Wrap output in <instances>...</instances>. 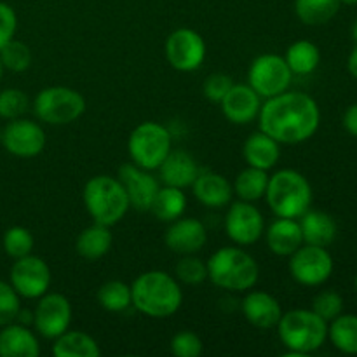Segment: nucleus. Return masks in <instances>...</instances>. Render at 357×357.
Masks as SVG:
<instances>
[{"label": "nucleus", "mask_w": 357, "mask_h": 357, "mask_svg": "<svg viewBox=\"0 0 357 357\" xmlns=\"http://www.w3.org/2000/svg\"><path fill=\"white\" fill-rule=\"evenodd\" d=\"M258 124L260 131L281 145H298L312 138L319 129V105L309 94L284 91L261 103Z\"/></svg>", "instance_id": "1"}, {"label": "nucleus", "mask_w": 357, "mask_h": 357, "mask_svg": "<svg viewBox=\"0 0 357 357\" xmlns=\"http://www.w3.org/2000/svg\"><path fill=\"white\" fill-rule=\"evenodd\" d=\"M183 303V291L174 275L164 271L139 274L131 284V305L143 316L166 319L174 316Z\"/></svg>", "instance_id": "2"}, {"label": "nucleus", "mask_w": 357, "mask_h": 357, "mask_svg": "<svg viewBox=\"0 0 357 357\" xmlns=\"http://www.w3.org/2000/svg\"><path fill=\"white\" fill-rule=\"evenodd\" d=\"M208 279L227 291H250L260 279L257 260L243 246L220 248L209 257Z\"/></svg>", "instance_id": "3"}, {"label": "nucleus", "mask_w": 357, "mask_h": 357, "mask_svg": "<svg viewBox=\"0 0 357 357\" xmlns=\"http://www.w3.org/2000/svg\"><path fill=\"white\" fill-rule=\"evenodd\" d=\"M82 199L93 222L107 227L117 225L131 208L124 185L117 176L108 174H98L87 180Z\"/></svg>", "instance_id": "4"}, {"label": "nucleus", "mask_w": 357, "mask_h": 357, "mask_svg": "<svg viewBox=\"0 0 357 357\" xmlns=\"http://www.w3.org/2000/svg\"><path fill=\"white\" fill-rule=\"evenodd\" d=\"M265 199L275 216L298 220L312 204V187L300 171L279 169L268 178Z\"/></svg>", "instance_id": "5"}, {"label": "nucleus", "mask_w": 357, "mask_h": 357, "mask_svg": "<svg viewBox=\"0 0 357 357\" xmlns=\"http://www.w3.org/2000/svg\"><path fill=\"white\" fill-rule=\"evenodd\" d=\"M279 338L288 349L286 356H307L323 347L328 338V323L312 309L282 312L278 323Z\"/></svg>", "instance_id": "6"}, {"label": "nucleus", "mask_w": 357, "mask_h": 357, "mask_svg": "<svg viewBox=\"0 0 357 357\" xmlns=\"http://www.w3.org/2000/svg\"><path fill=\"white\" fill-rule=\"evenodd\" d=\"M171 150H173V138L169 129L159 122H142L129 135L128 152L131 162L143 169H159Z\"/></svg>", "instance_id": "7"}, {"label": "nucleus", "mask_w": 357, "mask_h": 357, "mask_svg": "<svg viewBox=\"0 0 357 357\" xmlns=\"http://www.w3.org/2000/svg\"><path fill=\"white\" fill-rule=\"evenodd\" d=\"M86 112V100L79 91L66 86L42 89L33 100V114L44 124L66 126Z\"/></svg>", "instance_id": "8"}, {"label": "nucleus", "mask_w": 357, "mask_h": 357, "mask_svg": "<svg viewBox=\"0 0 357 357\" xmlns=\"http://www.w3.org/2000/svg\"><path fill=\"white\" fill-rule=\"evenodd\" d=\"M293 73L282 56L261 54L253 59L248 72V84L260 94L261 100H268L289 89Z\"/></svg>", "instance_id": "9"}, {"label": "nucleus", "mask_w": 357, "mask_h": 357, "mask_svg": "<svg viewBox=\"0 0 357 357\" xmlns=\"http://www.w3.org/2000/svg\"><path fill=\"white\" fill-rule=\"evenodd\" d=\"M289 274L302 286H321L333 274V258L326 248L303 243L289 257Z\"/></svg>", "instance_id": "10"}, {"label": "nucleus", "mask_w": 357, "mask_h": 357, "mask_svg": "<svg viewBox=\"0 0 357 357\" xmlns=\"http://www.w3.org/2000/svg\"><path fill=\"white\" fill-rule=\"evenodd\" d=\"M9 278L10 286L16 289L17 295L28 300H38L42 295H45L51 288L52 281L47 261L42 260L40 257H33V255H26V257L14 260Z\"/></svg>", "instance_id": "11"}, {"label": "nucleus", "mask_w": 357, "mask_h": 357, "mask_svg": "<svg viewBox=\"0 0 357 357\" xmlns=\"http://www.w3.org/2000/svg\"><path fill=\"white\" fill-rule=\"evenodd\" d=\"M167 63L178 72H195L206 59V42L192 28H178L171 31L166 40Z\"/></svg>", "instance_id": "12"}, {"label": "nucleus", "mask_w": 357, "mask_h": 357, "mask_svg": "<svg viewBox=\"0 0 357 357\" xmlns=\"http://www.w3.org/2000/svg\"><path fill=\"white\" fill-rule=\"evenodd\" d=\"M225 232L237 246H251L265 234L264 215L253 202H230L225 216Z\"/></svg>", "instance_id": "13"}, {"label": "nucleus", "mask_w": 357, "mask_h": 357, "mask_svg": "<svg viewBox=\"0 0 357 357\" xmlns=\"http://www.w3.org/2000/svg\"><path fill=\"white\" fill-rule=\"evenodd\" d=\"M72 303L61 293H45L33 310V328L40 337L56 340L72 323Z\"/></svg>", "instance_id": "14"}, {"label": "nucleus", "mask_w": 357, "mask_h": 357, "mask_svg": "<svg viewBox=\"0 0 357 357\" xmlns=\"http://www.w3.org/2000/svg\"><path fill=\"white\" fill-rule=\"evenodd\" d=\"M2 145L13 155L31 159L45 149V132L38 122L30 119H14L2 129Z\"/></svg>", "instance_id": "15"}, {"label": "nucleus", "mask_w": 357, "mask_h": 357, "mask_svg": "<svg viewBox=\"0 0 357 357\" xmlns=\"http://www.w3.org/2000/svg\"><path fill=\"white\" fill-rule=\"evenodd\" d=\"M117 178L124 185L131 208L138 211H150L153 197L160 188L157 178L149 169H143L132 162L122 164L117 171Z\"/></svg>", "instance_id": "16"}, {"label": "nucleus", "mask_w": 357, "mask_h": 357, "mask_svg": "<svg viewBox=\"0 0 357 357\" xmlns=\"http://www.w3.org/2000/svg\"><path fill=\"white\" fill-rule=\"evenodd\" d=\"M164 243L176 255H195L208 243V230L197 218H178L166 230Z\"/></svg>", "instance_id": "17"}, {"label": "nucleus", "mask_w": 357, "mask_h": 357, "mask_svg": "<svg viewBox=\"0 0 357 357\" xmlns=\"http://www.w3.org/2000/svg\"><path fill=\"white\" fill-rule=\"evenodd\" d=\"M220 105H222V112L227 121L244 126L258 119L261 98L250 84H234Z\"/></svg>", "instance_id": "18"}, {"label": "nucleus", "mask_w": 357, "mask_h": 357, "mask_svg": "<svg viewBox=\"0 0 357 357\" xmlns=\"http://www.w3.org/2000/svg\"><path fill=\"white\" fill-rule=\"evenodd\" d=\"M243 316L258 330H272L282 316V307L275 296L267 291H248L241 302Z\"/></svg>", "instance_id": "19"}, {"label": "nucleus", "mask_w": 357, "mask_h": 357, "mask_svg": "<svg viewBox=\"0 0 357 357\" xmlns=\"http://www.w3.org/2000/svg\"><path fill=\"white\" fill-rule=\"evenodd\" d=\"M192 190L202 206L220 209L232 202L234 185L223 174L215 171H199L197 178L192 183Z\"/></svg>", "instance_id": "20"}, {"label": "nucleus", "mask_w": 357, "mask_h": 357, "mask_svg": "<svg viewBox=\"0 0 357 357\" xmlns=\"http://www.w3.org/2000/svg\"><path fill=\"white\" fill-rule=\"evenodd\" d=\"M199 166L194 157L185 150H171L159 166V176L164 185L178 188L192 187L199 174Z\"/></svg>", "instance_id": "21"}, {"label": "nucleus", "mask_w": 357, "mask_h": 357, "mask_svg": "<svg viewBox=\"0 0 357 357\" xmlns=\"http://www.w3.org/2000/svg\"><path fill=\"white\" fill-rule=\"evenodd\" d=\"M40 354L38 338L28 326L10 323L0 330V357H37Z\"/></svg>", "instance_id": "22"}, {"label": "nucleus", "mask_w": 357, "mask_h": 357, "mask_svg": "<svg viewBox=\"0 0 357 357\" xmlns=\"http://www.w3.org/2000/svg\"><path fill=\"white\" fill-rule=\"evenodd\" d=\"M268 250L278 257H291L303 244V234L296 218H279L265 230Z\"/></svg>", "instance_id": "23"}, {"label": "nucleus", "mask_w": 357, "mask_h": 357, "mask_svg": "<svg viewBox=\"0 0 357 357\" xmlns=\"http://www.w3.org/2000/svg\"><path fill=\"white\" fill-rule=\"evenodd\" d=\"M243 157L248 166L268 171L281 157V143L275 142L264 131L253 132L243 145Z\"/></svg>", "instance_id": "24"}, {"label": "nucleus", "mask_w": 357, "mask_h": 357, "mask_svg": "<svg viewBox=\"0 0 357 357\" xmlns=\"http://www.w3.org/2000/svg\"><path fill=\"white\" fill-rule=\"evenodd\" d=\"M303 234V243L328 248L337 239L338 227L331 215L324 211H305L298 218Z\"/></svg>", "instance_id": "25"}, {"label": "nucleus", "mask_w": 357, "mask_h": 357, "mask_svg": "<svg viewBox=\"0 0 357 357\" xmlns=\"http://www.w3.org/2000/svg\"><path fill=\"white\" fill-rule=\"evenodd\" d=\"M114 237L110 227L94 222L79 234L75 241V251L80 258L87 261L101 260L110 251Z\"/></svg>", "instance_id": "26"}, {"label": "nucleus", "mask_w": 357, "mask_h": 357, "mask_svg": "<svg viewBox=\"0 0 357 357\" xmlns=\"http://www.w3.org/2000/svg\"><path fill=\"white\" fill-rule=\"evenodd\" d=\"M185 209H187V195H185L183 188L164 185V187H160L157 190L150 213L159 222L171 223L174 220L181 218Z\"/></svg>", "instance_id": "27"}, {"label": "nucleus", "mask_w": 357, "mask_h": 357, "mask_svg": "<svg viewBox=\"0 0 357 357\" xmlns=\"http://www.w3.org/2000/svg\"><path fill=\"white\" fill-rule=\"evenodd\" d=\"M52 354L56 357H100L101 349L91 335L66 330L54 340Z\"/></svg>", "instance_id": "28"}, {"label": "nucleus", "mask_w": 357, "mask_h": 357, "mask_svg": "<svg viewBox=\"0 0 357 357\" xmlns=\"http://www.w3.org/2000/svg\"><path fill=\"white\" fill-rule=\"evenodd\" d=\"M282 58L288 63L293 75H310L319 66L321 52L314 42L296 40L286 49V54Z\"/></svg>", "instance_id": "29"}, {"label": "nucleus", "mask_w": 357, "mask_h": 357, "mask_svg": "<svg viewBox=\"0 0 357 357\" xmlns=\"http://www.w3.org/2000/svg\"><path fill=\"white\" fill-rule=\"evenodd\" d=\"M268 174L267 171L258 169V167L248 166L246 169L241 171L234 181V192L241 201L257 202L265 197V192L268 187Z\"/></svg>", "instance_id": "30"}, {"label": "nucleus", "mask_w": 357, "mask_h": 357, "mask_svg": "<svg viewBox=\"0 0 357 357\" xmlns=\"http://www.w3.org/2000/svg\"><path fill=\"white\" fill-rule=\"evenodd\" d=\"M328 338L344 354H357V316L340 314L328 326Z\"/></svg>", "instance_id": "31"}, {"label": "nucleus", "mask_w": 357, "mask_h": 357, "mask_svg": "<svg viewBox=\"0 0 357 357\" xmlns=\"http://www.w3.org/2000/svg\"><path fill=\"white\" fill-rule=\"evenodd\" d=\"M340 6V0H295V13L302 23L317 26L333 20Z\"/></svg>", "instance_id": "32"}, {"label": "nucleus", "mask_w": 357, "mask_h": 357, "mask_svg": "<svg viewBox=\"0 0 357 357\" xmlns=\"http://www.w3.org/2000/svg\"><path fill=\"white\" fill-rule=\"evenodd\" d=\"M96 298L107 312H124L131 307V286L122 281H108L100 286Z\"/></svg>", "instance_id": "33"}, {"label": "nucleus", "mask_w": 357, "mask_h": 357, "mask_svg": "<svg viewBox=\"0 0 357 357\" xmlns=\"http://www.w3.org/2000/svg\"><path fill=\"white\" fill-rule=\"evenodd\" d=\"M2 246L7 257L13 258V260L23 258L26 257V255H31V251H33V234L28 229H24V227H10V229H7L6 234H3Z\"/></svg>", "instance_id": "34"}, {"label": "nucleus", "mask_w": 357, "mask_h": 357, "mask_svg": "<svg viewBox=\"0 0 357 357\" xmlns=\"http://www.w3.org/2000/svg\"><path fill=\"white\" fill-rule=\"evenodd\" d=\"M0 61H2L3 70L21 73L30 68L31 51L24 42L13 38L0 49Z\"/></svg>", "instance_id": "35"}, {"label": "nucleus", "mask_w": 357, "mask_h": 357, "mask_svg": "<svg viewBox=\"0 0 357 357\" xmlns=\"http://www.w3.org/2000/svg\"><path fill=\"white\" fill-rule=\"evenodd\" d=\"M174 278L187 286H199L208 279V265L194 255H183L174 267Z\"/></svg>", "instance_id": "36"}, {"label": "nucleus", "mask_w": 357, "mask_h": 357, "mask_svg": "<svg viewBox=\"0 0 357 357\" xmlns=\"http://www.w3.org/2000/svg\"><path fill=\"white\" fill-rule=\"evenodd\" d=\"M30 107V100L24 94V91L17 87H9L0 93V117L6 121H14V119L23 117Z\"/></svg>", "instance_id": "37"}, {"label": "nucleus", "mask_w": 357, "mask_h": 357, "mask_svg": "<svg viewBox=\"0 0 357 357\" xmlns=\"http://www.w3.org/2000/svg\"><path fill=\"white\" fill-rule=\"evenodd\" d=\"M312 310L319 317H323L326 323H331L335 317H338L344 310V298L338 295L337 291L331 289H324L319 295L314 296L312 300Z\"/></svg>", "instance_id": "38"}, {"label": "nucleus", "mask_w": 357, "mask_h": 357, "mask_svg": "<svg viewBox=\"0 0 357 357\" xmlns=\"http://www.w3.org/2000/svg\"><path fill=\"white\" fill-rule=\"evenodd\" d=\"M21 296L17 295L16 289L0 279V328L16 321L17 314L21 310Z\"/></svg>", "instance_id": "39"}, {"label": "nucleus", "mask_w": 357, "mask_h": 357, "mask_svg": "<svg viewBox=\"0 0 357 357\" xmlns=\"http://www.w3.org/2000/svg\"><path fill=\"white\" fill-rule=\"evenodd\" d=\"M171 352L176 357H199L204 352V344L199 335L192 331H180L171 338Z\"/></svg>", "instance_id": "40"}, {"label": "nucleus", "mask_w": 357, "mask_h": 357, "mask_svg": "<svg viewBox=\"0 0 357 357\" xmlns=\"http://www.w3.org/2000/svg\"><path fill=\"white\" fill-rule=\"evenodd\" d=\"M234 86L232 77L227 75V73H211L208 79L204 80V86H202V93L213 103H222V100L225 98V94L229 93L230 87Z\"/></svg>", "instance_id": "41"}, {"label": "nucleus", "mask_w": 357, "mask_h": 357, "mask_svg": "<svg viewBox=\"0 0 357 357\" xmlns=\"http://www.w3.org/2000/svg\"><path fill=\"white\" fill-rule=\"evenodd\" d=\"M17 30V16L13 7L6 2H0V49L13 40Z\"/></svg>", "instance_id": "42"}, {"label": "nucleus", "mask_w": 357, "mask_h": 357, "mask_svg": "<svg viewBox=\"0 0 357 357\" xmlns=\"http://www.w3.org/2000/svg\"><path fill=\"white\" fill-rule=\"evenodd\" d=\"M344 128L351 136L357 138V103L347 108L344 115Z\"/></svg>", "instance_id": "43"}, {"label": "nucleus", "mask_w": 357, "mask_h": 357, "mask_svg": "<svg viewBox=\"0 0 357 357\" xmlns=\"http://www.w3.org/2000/svg\"><path fill=\"white\" fill-rule=\"evenodd\" d=\"M347 68H349V73H351L354 79H357V45L354 49H352V52L349 54V59H347Z\"/></svg>", "instance_id": "44"}, {"label": "nucleus", "mask_w": 357, "mask_h": 357, "mask_svg": "<svg viewBox=\"0 0 357 357\" xmlns=\"http://www.w3.org/2000/svg\"><path fill=\"white\" fill-rule=\"evenodd\" d=\"M342 3H345V6H356L357 0H340Z\"/></svg>", "instance_id": "45"}, {"label": "nucleus", "mask_w": 357, "mask_h": 357, "mask_svg": "<svg viewBox=\"0 0 357 357\" xmlns=\"http://www.w3.org/2000/svg\"><path fill=\"white\" fill-rule=\"evenodd\" d=\"M352 37H354V40L357 42V21L354 23V26H352Z\"/></svg>", "instance_id": "46"}, {"label": "nucleus", "mask_w": 357, "mask_h": 357, "mask_svg": "<svg viewBox=\"0 0 357 357\" xmlns=\"http://www.w3.org/2000/svg\"><path fill=\"white\" fill-rule=\"evenodd\" d=\"M2 75H3V65L2 61H0V80H2Z\"/></svg>", "instance_id": "47"}, {"label": "nucleus", "mask_w": 357, "mask_h": 357, "mask_svg": "<svg viewBox=\"0 0 357 357\" xmlns=\"http://www.w3.org/2000/svg\"><path fill=\"white\" fill-rule=\"evenodd\" d=\"M0 145H2V129H0Z\"/></svg>", "instance_id": "48"}, {"label": "nucleus", "mask_w": 357, "mask_h": 357, "mask_svg": "<svg viewBox=\"0 0 357 357\" xmlns=\"http://www.w3.org/2000/svg\"><path fill=\"white\" fill-rule=\"evenodd\" d=\"M356 291H357V275H356Z\"/></svg>", "instance_id": "49"}]
</instances>
